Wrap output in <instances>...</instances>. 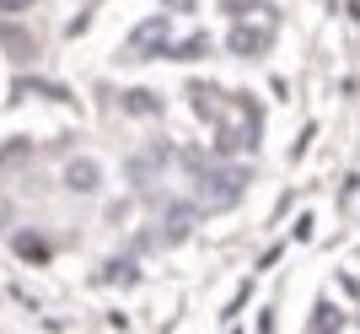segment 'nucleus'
Here are the masks:
<instances>
[{"label": "nucleus", "instance_id": "f257e3e1", "mask_svg": "<svg viewBox=\"0 0 360 334\" xmlns=\"http://www.w3.org/2000/svg\"><path fill=\"white\" fill-rule=\"evenodd\" d=\"M22 6H27V0H0V11H22Z\"/></svg>", "mask_w": 360, "mask_h": 334}]
</instances>
